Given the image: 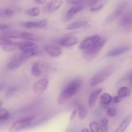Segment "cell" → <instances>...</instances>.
Listing matches in <instances>:
<instances>
[{"label": "cell", "instance_id": "1", "mask_svg": "<svg viewBox=\"0 0 132 132\" xmlns=\"http://www.w3.org/2000/svg\"><path fill=\"white\" fill-rule=\"evenodd\" d=\"M82 82L83 79L81 77H77L70 81L58 96L57 104L61 105L68 101L81 88Z\"/></svg>", "mask_w": 132, "mask_h": 132}, {"label": "cell", "instance_id": "2", "mask_svg": "<svg viewBox=\"0 0 132 132\" xmlns=\"http://www.w3.org/2000/svg\"><path fill=\"white\" fill-rule=\"evenodd\" d=\"M106 43L105 37H101L100 40L97 43L92 46L89 48L84 50V57L86 61H92L96 57Z\"/></svg>", "mask_w": 132, "mask_h": 132}, {"label": "cell", "instance_id": "3", "mask_svg": "<svg viewBox=\"0 0 132 132\" xmlns=\"http://www.w3.org/2000/svg\"><path fill=\"white\" fill-rule=\"evenodd\" d=\"M113 68L112 67H108L104 69L101 70L100 72L95 75L90 79V85L91 86H95L99 85L103 81L108 78L110 75L113 73Z\"/></svg>", "mask_w": 132, "mask_h": 132}, {"label": "cell", "instance_id": "4", "mask_svg": "<svg viewBox=\"0 0 132 132\" xmlns=\"http://www.w3.org/2000/svg\"><path fill=\"white\" fill-rule=\"evenodd\" d=\"M26 60H27V59L24 57L22 53L15 54L8 61L6 64V67L8 70H12L18 68V67L21 66V64Z\"/></svg>", "mask_w": 132, "mask_h": 132}, {"label": "cell", "instance_id": "5", "mask_svg": "<svg viewBox=\"0 0 132 132\" xmlns=\"http://www.w3.org/2000/svg\"><path fill=\"white\" fill-rule=\"evenodd\" d=\"M35 118H36V116H30V117L21 119L12 124L10 130L19 131V130H23L25 128L28 127L32 124V121Z\"/></svg>", "mask_w": 132, "mask_h": 132}, {"label": "cell", "instance_id": "6", "mask_svg": "<svg viewBox=\"0 0 132 132\" xmlns=\"http://www.w3.org/2000/svg\"><path fill=\"white\" fill-rule=\"evenodd\" d=\"M101 37H100L98 35H93V36L86 37L85 39L82 40V42L80 43L79 48L82 50H85L89 48L92 46L97 43L100 40Z\"/></svg>", "mask_w": 132, "mask_h": 132}, {"label": "cell", "instance_id": "7", "mask_svg": "<svg viewBox=\"0 0 132 132\" xmlns=\"http://www.w3.org/2000/svg\"><path fill=\"white\" fill-rule=\"evenodd\" d=\"M48 85V81L46 78L40 79L34 85V92L37 95H41L46 91Z\"/></svg>", "mask_w": 132, "mask_h": 132}, {"label": "cell", "instance_id": "8", "mask_svg": "<svg viewBox=\"0 0 132 132\" xmlns=\"http://www.w3.org/2000/svg\"><path fill=\"white\" fill-rule=\"evenodd\" d=\"M124 12V7L123 6H119V8L116 9L113 12L111 13L104 20V25H108V24H110L111 23H112L113 21H114L115 20L117 19L118 18H119L121 15H122V14Z\"/></svg>", "mask_w": 132, "mask_h": 132}, {"label": "cell", "instance_id": "9", "mask_svg": "<svg viewBox=\"0 0 132 132\" xmlns=\"http://www.w3.org/2000/svg\"><path fill=\"white\" fill-rule=\"evenodd\" d=\"M84 9V5L82 4H77L75 6H72L70 9L67 11V12L66 13L65 15H64V21H68L70 20L73 16H74L76 14H77V13L81 12V10H82Z\"/></svg>", "mask_w": 132, "mask_h": 132}, {"label": "cell", "instance_id": "10", "mask_svg": "<svg viewBox=\"0 0 132 132\" xmlns=\"http://www.w3.org/2000/svg\"><path fill=\"white\" fill-rule=\"evenodd\" d=\"M45 51L50 56L53 57H57L60 56L62 53V50L60 47L53 45H46L44 46Z\"/></svg>", "mask_w": 132, "mask_h": 132}, {"label": "cell", "instance_id": "11", "mask_svg": "<svg viewBox=\"0 0 132 132\" xmlns=\"http://www.w3.org/2000/svg\"><path fill=\"white\" fill-rule=\"evenodd\" d=\"M78 43V38L74 36H66L61 39L59 41V45L64 47H70V46L77 45Z\"/></svg>", "mask_w": 132, "mask_h": 132}, {"label": "cell", "instance_id": "12", "mask_svg": "<svg viewBox=\"0 0 132 132\" xmlns=\"http://www.w3.org/2000/svg\"><path fill=\"white\" fill-rule=\"evenodd\" d=\"M131 50V48L128 46H122L116 48L107 54V57H116L125 54Z\"/></svg>", "mask_w": 132, "mask_h": 132}, {"label": "cell", "instance_id": "13", "mask_svg": "<svg viewBox=\"0 0 132 132\" xmlns=\"http://www.w3.org/2000/svg\"><path fill=\"white\" fill-rule=\"evenodd\" d=\"M48 23L47 19H43L37 21H27L23 23V26L27 28H44Z\"/></svg>", "mask_w": 132, "mask_h": 132}, {"label": "cell", "instance_id": "14", "mask_svg": "<svg viewBox=\"0 0 132 132\" xmlns=\"http://www.w3.org/2000/svg\"><path fill=\"white\" fill-rule=\"evenodd\" d=\"M37 47H38V46H37V44L28 41L18 43V48L21 50L22 51L36 50V49H37Z\"/></svg>", "mask_w": 132, "mask_h": 132}, {"label": "cell", "instance_id": "15", "mask_svg": "<svg viewBox=\"0 0 132 132\" xmlns=\"http://www.w3.org/2000/svg\"><path fill=\"white\" fill-rule=\"evenodd\" d=\"M132 23V16L131 12H128L124 14L121 19L120 20L119 25L122 28L130 27Z\"/></svg>", "mask_w": 132, "mask_h": 132}, {"label": "cell", "instance_id": "16", "mask_svg": "<svg viewBox=\"0 0 132 132\" xmlns=\"http://www.w3.org/2000/svg\"><path fill=\"white\" fill-rule=\"evenodd\" d=\"M103 89V88H99L93 91L92 94H90L88 97V104L90 108H92L95 105V104L96 103L97 99L99 95L101 94Z\"/></svg>", "mask_w": 132, "mask_h": 132}, {"label": "cell", "instance_id": "17", "mask_svg": "<svg viewBox=\"0 0 132 132\" xmlns=\"http://www.w3.org/2000/svg\"><path fill=\"white\" fill-rule=\"evenodd\" d=\"M63 3V0H51L48 5V11L49 12H54L57 10Z\"/></svg>", "mask_w": 132, "mask_h": 132}, {"label": "cell", "instance_id": "18", "mask_svg": "<svg viewBox=\"0 0 132 132\" xmlns=\"http://www.w3.org/2000/svg\"><path fill=\"white\" fill-rule=\"evenodd\" d=\"M131 121V115H129L125 119L122 121V123L118 127V128L116 130V132H123L127 129V128L128 127L129 125L130 124Z\"/></svg>", "mask_w": 132, "mask_h": 132}, {"label": "cell", "instance_id": "19", "mask_svg": "<svg viewBox=\"0 0 132 132\" xmlns=\"http://www.w3.org/2000/svg\"><path fill=\"white\" fill-rule=\"evenodd\" d=\"M43 64L40 63H36L32 65L31 68V73L35 77H40L42 74Z\"/></svg>", "mask_w": 132, "mask_h": 132}, {"label": "cell", "instance_id": "20", "mask_svg": "<svg viewBox=\"0 0 132 132\" xmlns=\"http://www.w3.org/2000/svg\"><path fill=\"white\" fill-rule=\"evenodd\" d=\"M0 37L6 39H16L21 38V32L15 31H9V32H3L0 34Z\"/></svg>", "mask_w": 132, "mask_h": 132}, {"label": "cell", "instance_id": "21", "mask_svg": "<svg viewBox=\"0 0 132 132\" xmlns=\"http://www.w3.org/2000/svg\"><path fill=\"white\" fill-rule=\"evenodd\" d=\"M88 22L86 21H79L73 22V23H70L68 24L67 27L66 29L67 30H75L77 29V28H82V27H85L86 25Z\"/></svg>", "mask_w": 132, "mask_h": 132}, {"label": "cell", "instance_id": "22", "mask_svg": "<svg viewBox=\"0 0 132 132\" xmlns=\"http://www.w3.org/2000/svg\"><path fill=\"white\" fill-rule=\"evenodd\" d=\"M131 94V89L128 86H121L117 90V95L121 98L128 97Z\"/></svg>", "mask_w": 132, "mask_h": 132}, {"label": "cell", "instance_id": "23", "mask_svg": "<svg viewBox=\"0 0 132 132\" xmlns=\"http://www.w3.org/2000/svg\"><path fill=\"white\" fill-rule=\"evenodd\" d=\"M1 46L5 51L12 52L18 48V43H14L11 41Z\"/></svg>", "mask_w": 132, "mask_h": 132}, {"label": "cell", "instance_id": "24", "mask_svg": "<svg viewBox=\"0 0 132 132\" xmlns=\"http://www.w3.org/2000/svg\"><path fill=\"white\" fill-rule=\"evenodd\" d=\"M100 101L103 105H108L112 102V96L108 93H104L101 96Z\"/></svg>", "mask_w": 132, "mask_h": 132}, {"label": "cell", "instance_id": "25", "mask_svg": "<svg viewBox=\"0 0 132 132\" xmlns=\"http://www.w3.org/2000/svg\"><path fill=\"white\" fill-rule=\"evenodd\" d=\"M77 113H78L79 119L82 120L86 118L88 115V111L84 106L81 105V104H79L78 108H77Z\"/></svg>", "mask_w": 132, "mask_h": 132}, {"label": "cell", "instance_id": "26", "mask_svg": "<svg viewBox=\"0 0 132 132\" xmlns=\"http://www.w3.org/2000/svg\"><path fill=\"white\" fill-rule=\"evenodd\" d=\"M25 13L28 15L32 17H37L40 15V9L38 7L30 8L25 10Z\"/></svg>", "mask_w": 132, "mask_h": 132}, {"label": "cell", "instance_id": "27", "mask_svg": "<svg viewBox=\"0 0 132 132\" xmlns=\"http://www.w3.org/2000/svg\"><path fill=\"white\" fill-rule=\"evenodd\" d=\"M10 117V113L9 111L5 108H0V122L3 123L5 121H7Z\"/></svg>", "mask_w": 132, "mask_h": 132}, {"label": "cell", "instance_id": "28", "mask_svg": "<svg viewBox=\"0 0 132 132\" xmlns=\"http://www.w3.org/2000/svg\"><path fill=\"white\" fill-rule=\"evenodd\" d=\"M21 38L26 40H37V37L36 35L29 32H21Z\"/></svg>", "mask_w": 132, "mask_h": 132}, {"label": "cell", "instance_id": "29", "mask_svg": "<svg viewBox=\"0 0 132 132\" xmlns=\"http://www.w3.org/2000/svg\"><path fill=\"white\" fill-rule=\"evenodd\" d=\"M99 126V131L102 132H106L108 131V120L104 118L101 121Z\"/></svg>", "mask_w": 132, "mask_h": 132}, {"label": "cell", "instance_id": "30", "mask_svg": "<svg viewBox=\"0 0 132 132\" xmlns=\"http://www.w3.org/2000/svg\"><path fill=\"white\" fill-rule=\"evenodd\" d=\"M18 86H10V87L6 90L5 94H6V95L7 97H11L15 94V92L18 91Z\"/></svg>", "mask_w": 132, "mask_h": 132}, {"label": "cell", "instance_id": "31", "mask_svg": "<svg viewBox=\"0 0 132 132\" xmlns=\"http://www.w3.org/2000/svg\"><path fill=\"white\" fill-rule=\"evenodd\" d=\"M90 130L93 132H97L99 131V124L95 121H92L90 124Z\"/></svg>", "mask_w": 132, "mask_h": 132}, {"label": "cell", "instance_id": "32", "mask_svg": "<svg viewBox=\"0 0 132 132\" xmlns=\"http://www.w3.org/2000/svg\"><path fill=\"white\" fill-rule=\"evenodd\" d=\"M117 110L115 108H113V107H109V108L107 109V114H108V116H110V117H115V116L117 115Z\"/></svg>", "mask_w": 132, "mask_h": 132}, {"label": "cell", "instance_id": "33", "mask_svg": "<svg viewBox=\"0 0 132 132\" xmlns=\"http://www.w3.org/2000/svg\"><path fill=\"white\" fill-rule=\"evenodd\" d=\"M4 14L7 17H11L14 14V11L12 9H6L4 10Z\"/></svg>", "mask_w": 132, "mask_h": 132}, {"label": "cell", "instance_id": "34", "mask_svg": "<svg viewBox=\"0 0 132 132\" xmlns=\"http://www.w3.org/2000/svg\"><path fill=\"white\" fill-rule=\"evenodd\" d=\"M10 27L6 24H0V33L5 32L9 29Z\"/></svg>", "mask_w": 132, "mask_h": 132}, {"label": "cell", "instance_id": "35", "mask_svg": "<svg viewBox=\"0 0 132 132\" xmlns=\"http://www.w3.org/2000/svg\"><path fill=\"white\" fill-rule=\"evenodd\" d=\"M104 6V4H101V5H99L98 6H94V7H91L90 9V11L91 12H95V11H97V10H101L102 9Z\"/></svg>", "mask_w": 132, "mask_h": 132}, {"label": "cell", "instance_id": "36", "mask_svg": "<svg viewBox=\"0 0 132 132\" xmlns=\"http://www.w3.org/2000/svg\"><path fill=\"white\" fill-rule=\"evenodd\" d=\"M10 41H11V40H10V39L3 38V37H0V46H3V45L10 42Z\"/></svg>", "mask_w": 132, "mask_h": 132}, {"label": "cell", "instance_id": "37", "mask_svg": "<svg viewBox=\"0 0 132 132\" xmlns=\"http://www.w3.org/2000/svg\"><path fill=\"white\" fill-rule=\"evenodd\" d=\"M77 110H73L72 113H71L70 117V121L71 122H72V121L74 120V119L76 118V115H77Z\"/></svg>", "mask_w": 132, "mask_h": 132}, {"label": "cell", "instance_id": "38", "mask_svg": "<svg viewBox=\"0 0 132 132\" xmlns=\"http://www.w3.org/2000/svg\"><path fill=\"white\" fill-rule=\"evenodd\" d=\"M99 1V0H87V3L88 5L92 6L94 5H96Z\"/></svg>", "mask_w": 132, "mask_h": 132}, {"label": "cell", "instance_id": "39", "mask_svg": "<svg viewBox=\"0 0 132 132\" xmlns=\"http://www.w3.org/2000/svg\"><path fill=\"white\" fill-rule=\"evenodd\" d=\"M121 99H122V98H121V97H119V95H116V96L112 97V101L114 103H116V104H117V103H119L121 101Z\"/></svg>", "mask_w": 132, "mask_h": 132}, {"label": "cell", "instance_id": "40", "mask_svg": "<svg viewBox=\"0 0 132 132\" xmlns=\"http://www.w3.org/2000/svg\"><path fill=\"white\" fill-rule=\"evenodd\" d=\"M82 1L83 0H67V2L68 4H78Z\"/></svg>", "mask_w": 132, "mask_h": 132}, {"label": "cell", "instance_id": "41", "mask_svg": "<svg viewBox=\"0 0 132 132\" xmlns=\"http://www.w3.org/2000/svg\"><path fill=\"white\" fill-rule=\"evenodd\" d=\"M37 4H44L46 2L47 0H33Z\"/></svg>", "mask_w": 132, "mask_h": 132}, {"label": "cell", "instance_id": "42", "mask_svg": "<svg viewBox=\"0 0 132 132\" xmlns=\"http://www.w3.org/2000/svg\"><path fill=\"white\" fill-rule=\"evenodd\" d=\"M81 131H87V132H88V131H90V130H88V129H87V128H85V129H82V130H81Z\"/></svg>", "mask_w": 132, "mask_h": 132}, {"label": "cell", "instance_id": "43", "mask_svg": "<svg viewBox=\"0 0 132 132\" xmlns=\"http://www.w3.org/2000/svg\"><path fill=\"white\" fill-rule=\"evenodd\" d=\"M3 88H4L3 85H2V84H0V91L3 90Z\"/></svg>", "mask_w": 132, "mask_h": 132}, {"label": "cell", "instance_id": "44", "mask_svg": "<svg viewBox=\"0 0 132 132\" xmlns=\"http://www.w3.org/2000/svg\"><path fill=\"white\" fill-rule=\"evenodd\" d=\"M3 104V101H0V108H1V107L2 106Z\"/></svg>", "mask_w": 132, "mask_h": 132}, {"label": "cell", "instance_id": "45", "mask_svg": "<svg viewBox=\"0 0 132 132\" xmlns=\"http://www.w3.org/2000/svg\"><path fill=\"white\" fill-rule=\"evenodd\" d=\"M1 122H0V125H1Z\"/></svg>", "mask_w": 132, "mask_h": 132}]
</instances>
